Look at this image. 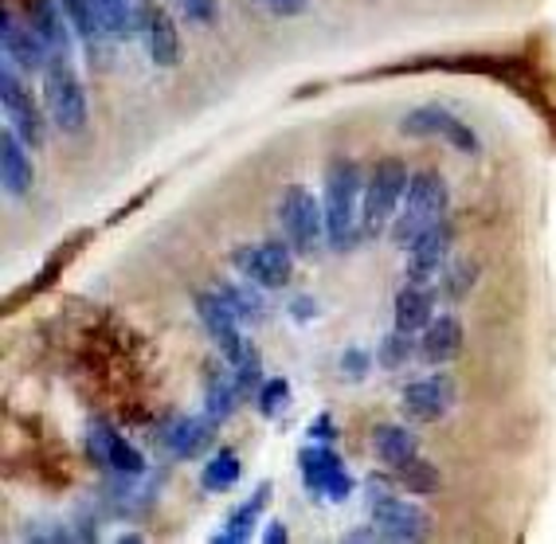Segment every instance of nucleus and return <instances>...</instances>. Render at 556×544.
<instances>
[{
    "instance_id": "1",
    "label": "nucleus",
    "mask_w": 556,
    "mask_h": 544,
    "mask_svg": "<svg viewBox=\"0 0 556 544\" xmlns=\"http://www.w3.org/2000/svg\"><path fill=\"white\" fill-rule=\"evenodd\" d=\"M361 197H365V180H361V168L349 157H333L326 165V243L333 251H353L361 231Z\"/></svg>"
},
{
    "instance_id": "2",
    "label": "nucleus",
    "mask_w": 556,
    "mask_h": 544,
    "mask_svg": "<svg viewBox=\"0 0 556 544\" xmlns=\"http://www.w3.org/2000/svg\"><path fill=\"white\" fill-rule=\"evenodd\" d=\"M447 204H451L447 180L439 177V173H431V168L412 173L407 192H404V204H400L396 219H392V243L407 251L419 236H424V231H431V228L443 224Z\"/></svg>"
},
{
    "instance_id": "3",
    "label": "nucleus",
    "mask_w": 556,
    "mask_h": 544,
    "mask_svg": "<svg viewBox=\"0 0 556 544\" xmlns=\"http://www.w3.org/2000/svg\"><path fill=\"white\" fill-rule=\"evenodd\" d=\"M407 180H412V173L400 157H380L372 165L365 180V197H361V231L368 239H380L384 231H392V219L404 204Z\"/></svg>"
},
{
    "instance_id": "4",
    "label": "nucleus",
    "mask_w": 556,
    "mask_h": 544,
    "mask_svg": "<svg viewBox=\"0 0 556 544\" xmlns=\"http://www.w3.org/2000/svg\"><path fill=\"white\" fill-rule=\"evenodd\" d=\"M278 224L294 255H318L326 243V208L306 185H290L278 200Z\"/></svg>"
},
{
    "instance_id": "5",
    "label": "nucleus",
    "mask_w": 556,
    "mask_h": 544,
    "mask_svg": "<svg viewBox=\"0 0 556 544\" xmlns=\"http://www.w3.org/2000/svg\"><path fill=\"white\" fill-rule=\"evenodd\" d=\"M368 517L380 529L384 541H424L431 533V517L419 509L416 502L392 494V485H384V478H368Z\"/></svg>"
},
{
    "instance_id": "6",
    "label": "nucleus",
    "mask_w": 556,
    "mask_h": 544,
    "mask_svg": "<svg viewBox=\"0 0 556 544\" xmlns=\"http://www.w3.org/2000/svg\"><path fill=\"white\" fill-rule=\"evenodd\" d=\"M43 99H48V118L55 122V129H63V134L87 129V90H83L67 55H51L43 67Z\"/></svg>"
},
{
    "instance_id": "7",
    "label": "nucleus",
    "mask_w": 556,
    "mask_h": 544,
    "mask_svg": "<svg viewBox=\"0 0 556 544\" xmlns=\"http://www.w3.org/2000/svg\"><path fill=\"white\" fill-rule=\"evenodd\" d=\"M197 314H200V321H204V329H208L212 345L219 349V356H224L228 365L248 360L251 345H248V337H243V329H239L243 321L231 314V306L216 294V290H200V294H197Z\"/></svg>"
},
{
    "instance_id": "8",
    "label": "nucleus",
    "mask_w": 556,
    "mask_h": 544,
    "mask_svg": "<svg viewBox=\"0 0 556 544\" xmlns=\"http://www.w3.org/2000/svg\"><path fill=\"white\" fill-rule=\"evenodd\" d=\"M0 102H4V118L9 126L28 141L31 149H43V110L36 106L31 90L24 87L21 67L4 60V71H0Z\"/></svg>"
},
{
    "instance_id": "9",
    "label": "nucleus",
    "mask_w": 556,
    "mask_h": 544,
    "mask_svg": "<svg viewBox=\"0 0 556 544\" xmlns=\"http://www.w3.org/2000/svg\"><path fill=\"white\" fill-rule=\"evenodd\" d=\"M299 470H302V482H306V490L314 497L345 502V497L353 494V478L345 475V466H341V455L329 443L306 446V451L299 455Z\"/></svg>"
},
{
    "instance_id": "10",
    "label": "nucleus",
    "mask_w": 556,
    "mask_h": 544,
    "mask_svg": "<svg viewBox=\"0 0 556 544\" xmlns=\"http://www.w3.org/2000/svg\"><path fill=\"white\" fill-rule=\"evenodd\" d=\"M236 270L248 282L263 290H278L290 282V270H294V248L290 243H251V248L236 251Z\"/></svg>"
},
{
    "instance_id": "11",
    "label": "nucleus",
    "mask_w": 556,
    "mask_h": 544,
    "mask_svg": "<svg viewBox=\"0 0 556 544\" xmlns=\"http://www.w3.org/2000/svg\"><path fill=\"white\" fill-rule=\"evenodd\" d=\"M400 129H404L407 138H439V141H447L451 149L478 153L475 129H470L463 118H455V114H451V110H443V106H419V110H412V114L400 122Z\"/></svg>"
},
{
    "instance_id": "12",
    "label": "nucleus",
    "mask_w": 556,
    "mask_h": 544,
    "mask_svg": "<svg viewBox=\"0 0 556 544\" xmlns=\"http://www.w3.org/2000/svg\"><path fill=\"white\" fill-rule=\"evenodd\" d=\"M400 407L412 423H439L455 407V380L443 377V372H431V377H419L404 388Z\"/></svg>"
},
{
    "instance_id": "13",
    "label": "nucleus",
    "mask_w": 556,
    "mask_h": 544,
    "mask_svg": "<svg viewBox=\"0 0 556 544\" xmlns=\"http://www.w3.org/2000/svg\"><path fill=\"white\" fill-rule=\"evenodd\" d=\"M216 419L204 412V416H177L165 423V431H157V446L165 458H177V463H189L200 458L216 439Z\"/></svg>"
},
{
    "instance_id": "14",
    "label": "nucleus",
    "mask_w": 556,
    "mask_h": 544,
    "mask_svg": "<svg viewBox=\"0 0 556 544\" xmlns=\"http://www.w3.org/2000/svg\"><path fill=\"white\" fill-rule=\"evenodd\" d=\"M138 28L141 36H146V48H150L153 63L157 67H173V63H180V36H177V24H173V16L161 4H138Z\"/></svg>"
},
{
    "instance_id": "15",
    "label": "nucleus",
    "mask_w": 556,
    "mask_h": 544,
    "mask_svg": "<svg viewBox=\"0 0 556 544\" xmlns=\"http://www.w3.org/2000/svg\"><path fill=\"white\" fill-rule=\"evenodd\" d=\"M451 255V231L447 224L424 231V236L407 248V282H431V278L443 275Z\"/></svg>"
},
{
    "instance_id": "16",
    "label": "nucleus",
    "mask_w": 556,
    "mask_h": 544,
    "mask_svg": "<svg viewBox=\"0 0 556 544\" xmlns=\"http://www.w3.org/2000/svg\"><path fill=\"white\" fill-rule=\"evenodd\" d=\"M90 455L126 478L146 475V458H141V451L134 443H126L118 431H110V427H94V431H90Z\"/></svg>"
},
{
    "instance_id": "17",
    "label": "nucleus",
    "mask_w": 556,
    "mask_h": 544,
    "mask_svg": "<svg viewBox=\"0 0 556 544\" xmlns=\"http://www.w3.org/2000/svg\"><path fill=\"white\" fill-rule=\"evenodd\" d=\"M463 353V321L455 314L431 317V326L419 333V360L424 365H451Z\"/></svg>"
},
{
    "instance_id": "18",
    "label": "nucleus",
    "mask_w": 556,
    "mask_h": 544,
    "mask_svg": "<svg viewBox=\"0 0 556 544\" xmlns=\"http://www.w3.org/2000/svg\"><path fill=\"white\" fill-rule=\"evenodd\" d=\"M0 40H4V60L16 63L21 71L48 67V48H43V40L31 31V24L24 28L21 21H12L9 12H4V21H0Z\"/></svg>"
},
{
    "instance_id": "19",
    "label": "nucleus",
    "mask_w": 556,
    "mask_h": 544,
    "mask_svg": "<svg viewBox=\"0 0 556 544\" xmlns=\"http://www.w3.org/2000/svg\"><path fill=\"white\" fill-rule=\"evenodd\" d=\"M28 149L31 146L12 126L0 134V180H4V192H9V197H24V192L31 189V180H36Z\"/></svg>"
},
{
    "instance_id": "20",
    "label": "nucleus",
    "mask_w": 556,
    "mask_h": 544,
    "mask_svg": "<svg viewBox=\"0 0 556 544\" xmlns=\"http://www.w3.org/2000/svg\"><path fill=\"white\" fill-rule=\"evenodd\" d=\"M239 396H243V384H239L236 368L224 360V365H212L208 377H204V412H208L216 423L231 416L239 407Z\"/></svg>"
},
{
    "instance_id": "21",
    "label": "nucleus",
    "mask_w": 556,
    "mask_h": 544,
    "mask_svg": "<svg viewBox=\"0 0 556 544\" xmlns=\"http://www.w3.org/2000/svg\"><path fill=\"white\" fill-rule=\"evenodd\" d=\"M396 329L404 333H424L435 317V290L428 282H407L404 290L396 294Z\"/></svg>"
},
{
    "instance_id": "22",
    "label": "nucleus",
    "mask_w": 556,
    "mask_h": 544,
    "mask_svg": "<svg viewBox=\"0 0 556 544\" xmlns=\"http://www.w3.org/2000/svg\"><path fill=\"white\" fill-rule=\"evenodd\" d=\"M28 24L43 40V48H48V60L71 51V24H63L55 0H28Z\"/></svg>"
},
{
    "instance_id": "23",
    "label": "nucleus",
    "mask_w": 556,
    "mask_h": 544,
    "mask_svg": "<svg viewBox=\"0 0 556 544\" xmlns=\"http://www.w3.org/2000/svg\"><path fill=\"white\" fill-rule=\"evenodd\" d=\"M372 455H377L380 466L388 470H400L416 458V435L407 431V427H396V423H380L372 431Z\"/></svg>"
},
{
    "instance_id": "24",
    "label": "nucleus",
    "mask_w": 556,
    "mask_h": 544,
    "mask_svg": "<svg viewBox=\"0 0 556 544\" xmlns=\"http://www.w3.org/2000/svg\"><path fill=\"white\" fill-rule=\"evenodd\" d=\"M90 16H94L99 36H106V40H126L129 31L138 28L134 0H90Z\"/></svg>"
},
{
    "instance_id": "25",
    "label": "nucleus",
    "mask_w": 556,
    "mask_h": 544,
    "mask_svg": "<svg viewBox=\"0 0 556 544\" xmlns=\"http://www.w3.org/2000/svg\"><path fill=\"white\" fill-rule=\"evenodd\" d=\"M267 502H270V482H263L255 494H251V502H243L236 514L228 517V529H224L216 541L219 544H243V541H248V536L255 533L258 514H263V505H267Z\"/></svg>"
},
{
    "instance_id": "26",
    "label": "nucleus",
    "mask_w": 556,
    "mask_h": 544,
    "mask_svg": "<svg viewBox=\"0 0 556 544\" xmlns=\"http://www.w3.org/2000/svg\"><path fill=\"white\" fill-rule=\"evenodd\" d=\"M258 290H263V287H255V282H251V287H239V282H216V294L228 302L231 314H236L239 321H263V314H267V309H263V298H258Z\"/></svg>"
},
{
    "instance_id": "27",
    "label": "nucleus",
    "mask_w": 556,
    "mask_h": 544,
    "mask_svg": "<svg viewBox=\"0 0 556 544\" xmlns=\"http://www.w3.org/2000/svg\"><path fill=\"white\" fill-rule=\"evenodd\" d=\"M239 475H243V466H239L236 451H216L212 463L204 466V475H200V485H204L208 494H224V490H231V485L239 482Z\"/></svg>"
},
{
    "instance_id": "28",
    "label": "nucleus",
    "mask_w": 556,
    "mask_h": 544,
    "mask_svg": "<svg viewBox=\"0 0 556 544\" xmlns=\"http://www.w3.org/2000/svg\"><path fill=\"white\" fill-rule=\"evenodd\" d=\"M412 356H419V341L412 333H404V329H396V333H388L380 341V365L384 368H400Z\"/></svg>"
},
{
    "instance_id": "29",
    "label": "nucleus",
    "mask_w": 556,
    "mask_h": 544,
    "mask_svg": "<svg viewBox=\"0 0 556 544\" xmlns=\"http://www.w3.org/2000/svg\"><path fill=\"white\" fill-rule=\"evenodd\" d=\"M287 400H290V384L282 377L263 380V384L255 388V407L263 412V419H275L278 412L287 407Z\"/></svg>"
},
{
    "instance_id": "30",
    "label": "nucleus",
    "mask_w": 556,
    "mask_h": 544,
    "mask_svg": "<svg viewBox=\"0 0 556 544\" xmlns=\"http://www.w3.org/2000/svg\"><path fill=\"white\" fill-rule=\"evenodd\" d=\"M400 482L412 490V494H435V485H439V475H435V466L431 463H419V458H412L407 466H400L396 470Z\"/></svg>"
},
{
    "instance_id": "31",
    "label": "nucleus",
    "mask_w": 556,
    "mask_h": 544,
    "mask_svg": "<svg viewBox=\"0 0 556 544\" xmlns=\"http://www.w3.org/2000/svg\"><path fill=\"white\" fill-rule=\"evenodd\" d=\"M470 282H475V267H470L467 258H451L447 267H443V298H451V302L467 294Z\"/></svg>"
},
{
    "instance_id": "32",
    "label": "nucleus",
    "mask_w": 556,
    "mask_h": 544,
    "mask_svg": "<svg viewBox=\"0 0 556 544\" xmlns=\"http://www.w3.org/2000/svg\"><path fill=\"white\" fill-rule=\"evenodd\" d=\"M63 4V16L75 31H79V40L94 43L99 40V28H94V16H90V0H60Z\"/></svg>"
},
{
    "instance_id": "33",
    "label": "nucleus",
    "mask_w": 556,
    "mask_h": 544,
    "mask_svg": "<svg viewBox=\"0 0 556 544\" xmlns=\"http://www.w3.org/2000/svg\"><path fill=\"white\" fill-rule=\"evenodd\" d=\"M341 377L345 380H365L368 377V353L365 349H345V353H341Z\"/></svg>"
},
{
    "instance_id": "34",
    "label": "nucleus",
    "mask_w": 556,
    "mask_h": 544,
    "mask_svg": "<svg viewBox=\"0 0 556 544\" xmlns=\"http://www.w3.org/2000/svg\"><path fill=\"white\" fill-rule=\"evenodd\" d=\"M185 12H189L197 24H212L216 21V0H180Z\"/></svg>"
},
{
    "instance_id": "35",
    "label": "nucleus",
    "mask_w": 556,
    "mask_h": 544,
    "mask_svg": "<svg viewBox=\"0 0 556 544\" xmlns=\"http://www.w3.org/2000/svg\"><path fill=\"white\" fill-rule=\"evenodd\" d=\"M258 4L267 12H275V16H302L309 0H258Z\"/></svg>"
},
{
    "instance_id": "36",
    "label": "nucleus",
    "mask_w": 556,
    "mask_h": 544,
    "mask_svg": "<svg viewBox=\"0 0 556 544\" xmlns=\"http://www.w3.org/2000/svg\"><path fill=\"white\" fill-rule=\"evenodd\" d=\"M309 435L318 439V443H321V439H326V443H333V435H338V431H333V419H329V416H318L314 423H309Z\"/></svg>"
},
{
    "instance_id": "37",
    "label": "nucleus",
    "mask_w": 556,
    "mask_h": 544,
    "mask_svg": "<svg viewBox=\"0 0 556 544\" xmlns=\"http://www.w3.org/2000/svg\"><path fill=\"white\" fill-rule=\"evenodd\" d=\"M263 541H267V544H282V541H287V529H282V521H270V529L263 533Z\"/></svg>"
},
{
    "instance_id": "38",
    "label": "nucleus",
    "mask_w": 556,
    "mask_h": 544,
    "mask_svg": "<svg viewBox=\"0 0 556 544\" xmlns=\"http://www.w3.org/2000/svg\"><path fill=\"white\" fill-rule=\"evenodd\" d=\"M290 314H299V317H314L318 309H314V302L309 298H299V302H290Z\"/></svg>"
}]
</instances>
